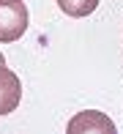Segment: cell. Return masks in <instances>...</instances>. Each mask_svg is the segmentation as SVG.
I'll return each instance as SVG.
<instances>
[{
    "label": "cell",
    "instance_id": "cell-1",
    "mask_svg": "<svg viewBox=\"0 0 123 134\" xmlns=\"http://www.w3.org/2000/svg\"><path fill=\"white\" fill-rule=\"evenodd\" d=\"M30 25L27 5L22 0H0V44L22 38V33Z\"/></svg>",
    "mask_w": 123,
    "mask_h": 134
},
{
    "label": "cell",
    "instance_id": "cell-2",
    "mask_svg": "<svg viewBox=\"0 0 123 134\" xmlns=\"http://www.w3.org/2000/svg\"><path fill=\"white\" fill-rule=\"evenodd\" d=\"M66 134H118L112 118L98 109H82L69 120Z\"/></svg>",
    "mask_w": 123,
    "mask_h": 134
},
{
    "label": "cell",
    "instance_id": "cell-4",
    "mask_svg": "<svg viewBox=\"0 0 123 134\" xmlns=\"http://www.w3.org/2000/svg\"><path fill=\"white\" fill-rule=\"evenodd\" d=\"M55 3H58V8L63 11V14L74 16V19L88 16V14H93L98 8V0H55Z\"/></svg>",
    "mask_w": 123,
    "mask_h": 134
},
{
    "label": "cell",
    "instance_id": "cell-3",
    "mask_svg": "<svg viewBox=\"0 0 123 134\" xmlns=\"http://www.w3.org/2000/svg\"><path fill=\"white\" fill-rule=\"evenodd\" d=\"M22 99V82L11 69H5V63H0V115H8L19 107Z\"/></svg>",
    "mask_w": 123,
    "mask_h": 134
},
{
    "label": "cell",
    "instance_id": "cell-5",
    "mask_svg": "<svg viewBox=\"0 0 123 134\" xmlns=\"http://www.w3.org/2000/svg\"><path fill=\"white\" fill-rule=\"evenodd\" d=\"M0 63H5V58H3V52H0Z\"/></svg>",
    "mask_w": 123,
    "mask_h": 134
}]
</instances>
